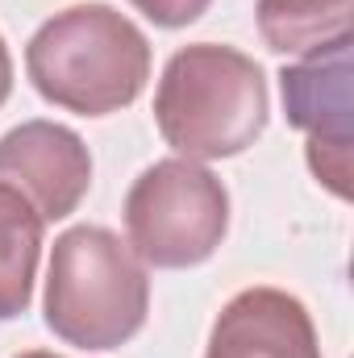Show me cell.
Masks as SVG:
<instances>
[{"label": "cell", "instance_id": "obj_1", "mask_svg": "<svg viewBox=\"0 0 354 358\" xmlns=\"http://www.w3.org/2000/svg\"><path fill=\"white\" fill-rule=\"evenodd\" d=\"M25 71L50 104L80 117H108L142 96L150 80V42L125 13L76 4L29 38Z\"/></svg>", "mask_w": 354, "mask_h": 358}, {"label": "cell", "instance_id": "obj_2", "mask_svg": "<svg viewBox=\"0 0 354 358\" xmlns=\"http://www.w3.org/2000/svg\"><path fill=\"white\" fill-rule=\"evenodd\" d=\"M155 121L167 146L192 163L234 159L267 129L263 67L234 46H183L159 80Z\"/></svg>", "mask_w": 354, "mask_h": 358}, {"label": "cell", "instance_id": "obj_3", "mask_svg": "<svg viewBox=\"0 0 354 358\" xmlns=\"http://www.w3.org/2000/svg\"><path fill=\"white\" fill-rule=\"evenodd\" d=\"M150 313L146 263L100 225H76L55 242L46 271V325L67 346L117 350Z\"/></svg>", "mask_w": 354, "mask_h": 358}, {"label": "cell", "instance_id": "obj_4", "mask_svg": "<svg viewBox=\"0 0 354 358\" xmlns=\"http://www.w3.org/2000/svg\"><path fill=\"white\" fill-rule=\"evenodd\" d=\"M229 229V192L192 159H163L134 179L125 196L129 250L146 267H196L213 259Z\"/></svg>", "mask_w": 354, "mask_h": 358}, {"label": "cell", "instance_id": "obj_5", "mask_svg": "<svg viewBox=\"0 0 354 358\" xmlns=\"http://www.w3.org/2000/svg\"><path fill=\"white\" fill-rule=\"evenodd\" d=\"M283 113L309 134V167L338 200H351V42L283 67Z\"/></svg>", "mask_w": 354, "mask_h": 358}, {"label": "cell", "instance_id": "obj_6", "mask_svg": "<svg viewBox=\"0 0 354 358\" xmlns=\"http://www.w3.org/2000/svg\"><path fill=\"white\" fill-rule=\"evenodd\" d=\"M0 183L21 192L42 221H63L92 187V155L67 125L25 121L0 138Z\"/></svg>", "mask_w": 354, "mask_h": 358}, {"label": "cell", "instance_id": "obj_7", "mask_svg": "<svg viewBox=\"0 0 354 358\" xmlns=\"http://www.w3.org/2000/svg\"><path fill=\"white\" fill-rule=\"evenodd\" d=\"M204 358H321L309 308L279 287L238 292L213 321Z\"/></svg>", "mask_w": 354, "mask_h": 358}, {"label": "cell", "instance_id": "obj_8", "mask_svg": "<svg viewBox=\"0 0 354 358\" xmlns=\"http://www.w3.org/2000/svg\"><path fill=\"white\" fill-rule=\"evenodd\" d=\"M354 0H259V34L275 55H317L351 42Z\"/></svg>", "mask_w": 354, "mask_h": 358}, {"label": "cell", "instance_id": "obj_9", "mask_svg": "<svg viewBox=\"0 0 354 358\" xmlns=\"http://www.w3.org/2000/svg\"><path fill=\"white\" fill-rule=\"evenodd\" d=\"M42 229L46 221L34 213V204L8 183H0V321L21 317L34 300Z\"/></svg>", "mask_w": 354, "mask_h": 358}, {"label": "cell", "instance_id": "obj_10", "mask_svg": "<svg viewBox=\"0 0 354 358\" xmlns=\"http://www.w3.org/2000/svg\"><path fill=\"white\" fill-rule=\"evenodd\" d=\"M142 17H150L155 25L163 29H179V25H192L213 0H129Z\"/></svg>", "mask_w": 354, "mask_h": 358}, {"label": "cell", "instance_id": "obj_11", "mask_svg": "<svg viewBox=\"0 0 354 358\" xmlns=\"http://www.w3.org/2000/svg\"><path fill=\"white\" fill-rule=\"evenodd\" d=\"M8 92H13V59H8L4 38H0V104L8 100Z\"/></svg>", "mask_w": 354, "mask_h": 358}, {"label": "cell", "instance_id": "obj_12", "mask_svg": "<svg viewBox=\"0 0 354 358\" xmlns=\"http://www.w3.org/2000/svg\"><path fill=\"white\" fill-rule=\"evenodd\" d=\"M17 358H59V355H46V350H25V355H17Z\"/></svg>", "mask_w": 354, "mask_h": 358}]
</instances>
